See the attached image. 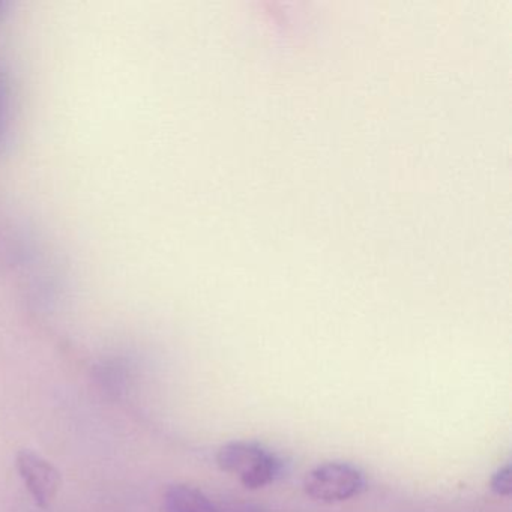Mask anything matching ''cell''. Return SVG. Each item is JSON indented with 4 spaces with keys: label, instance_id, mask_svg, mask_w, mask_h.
Segmentation results:
<instances>
[{
    "label": "cell",
    "instance_id": "4",
    "mask_svg": "<svg viewBox=\"0 0 512 512\" xmlns=\"http://www.w3.org/2000/svg\"><path fill=\"white\" fill-rule=\"evenodd\" d=\"M164 512H226L212 502L199 488L191 485H170L164 494Z\"/></svg>",
    "mask_w": 512,
    "mask_h": 512
},
{
    "label": "cell",
    "instance_id": "1",
    "mask_svg": "<svg viewBox=\"0 0 512 512\" xmlns=\"http://www.w3.org/2000/svg\"><path fill=\"white\" fill-rule=\"evenodd\" d=\"M217 466L223 472L236 476L248 490L268 487L281 472L277 455L256 442L235 440L218 449Z\"/></svg>",
    "mask_w": 512,
    "mask_h": 512
},
{
    "label": "cell",
    "instance_id": "2",
    "mask_svg": "<svg viewBox=\"0 0 512 512\" xmlns=\"http://www.w3.org/2000/svg\"><path fill=\"white\" fill-rule=\"evenodd\" d=\"M364 490V473L343 461L319 464L304 478L305 494L320 503L344 502L358 497Z\"/></svg>",
    "mask_w": 512,
    "mask_h": 512
},
{
    "label": "cell",
    "instance_id": "6",
    "mask_svg": "<svg viewBox=\"0 0 512 512\" xmlns=\"http://www.w3.org/2000/svg\"><path fill=\"white\" fill-rule=\"evenodd\" d=\"M0 106H2V89H0Z\"/></svg>",
    "mask_w": 512,
    "mask_h": 512
},
{
    "label": "cell",
    "instance_id": "3",
    "mask_svg": "<svg viewBox=\"0 0 512 512\" xmlns=\"http://www.w3.org/2000/svg\"><path fill=\"white\" fill-rule=\"evenodd\" d=\"M16 466L35 503L40 508H49L61 490V472L46 458L26 449L17 454Z\"/></svg>",
    "mask_w": 512,
    "mask_h": 512
},
{
    "label": "cell",
    "instance_id": "5",
    "mask_svg": "<svg viewBox=\"0 0 512 512\" xmlns=\"http://www.w3.org/2000/svg\"><path fill=\"white\" fill-rule=\"evenodd\" d=\"M512 470L511 464H505L500 467L493 476H491L490 488L497 496L509 497L512 493Z\"/></svg>",
    "mask_w": 512,
    "mask_h": 512
}]
</instances>
